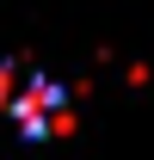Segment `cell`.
<instances>
[{"label": "cell", "mask_w": 154, "mask_h": 160, "mask_svg": "<svg viewBox=\"0 0 154 160\" xmlns=\"http://www.w3.org/2000/svg\"><path fill=\"white\" fill-rule=\"evenodd\" d=\"M0 99H6V74H0Z\"/></svg>", "instance_id": "1"}]
</instances>
